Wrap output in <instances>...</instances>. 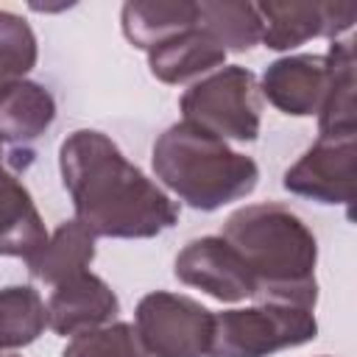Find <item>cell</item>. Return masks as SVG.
Returning a JSON list of instances; mask_svg holds the SVG:
<instances>
[{
    "label": "cell",
    "instance_id": "obj_4",
    "mask_svg": "<svg viewBox=\"0 0 357 357\" xmlns=\"http://www.w3.org/2000/svg\"><path fill=\"white\" fill-rule=\"evenodd\" d=\"M181 117L220 139L254 142L259 137V84L248 67L223 64L178 98Z\"/></svg>",
    "mask_w": 357,
    "mask_h": 357
},
{
    "label": "cell",
    "instance_id": "obj_22",
    "mask_svg": "<svg viewBox=\"0 0 357 357\" xmlns=\"http://www.w3.org/2000/svg\"><path fill=\"white\" fill-rule=\"evenodd\" d=\"M20 81H22V78H20ZM11 84H14V81H8V78H3V75H0V95H3V92H6Z\"/></svg>",
    "mask_w": 357,
    "mask_h": 357
},
{
    "label": "cell",
    "instance_id": "obj_9",
    "mask_svg": "<svg viewBox=\"0 0 357 357\" xmlns=\"http://www.w3.org/2000/svg\"><path fill=\"white\" fill-rule=\"evenodd\" d=\"M262 22V45L271 50H293L310 39L337 42L357 20V6L351 3H257Z\"/></svg>",
    "mask_w": 357,
    "mask_h": 357
},
{
    "label": "cell",
    "instance_id": "obj_20",
    "mask_svg": "<svg viewBox=\"0 0 357 357\" xmlns=\"http://www.w3.org/2000/svg\"><path fill=\"white\" fill-rule=\"evenodd\" d=\"M39 59L33 28L11 11H0V75L8 81L25 78Z\"/></svg>",
    "mask_w": 357,
    "mask_h": 357
},
{
    "label": "cell",
    "instance_id": "obj_8",
    "mask_svg": "<svg viewBox=\"0 0 357 357\" xmlns=\"http://www.w3.org/2000/svg\"><path fill=\"white\" fill-rule=\"evenodd\" d=\"M173 273L181 284L198 287L218 301H243L254 296V279L240 254L220 237L206 234L190 240L173 262Z\"/></svg>",
    "mask_w": 357,
    "mask_h": 357
},
{
    "label": "cell",
    "instance_id": "obj_23",
    "mask_svg": "<svg viewBox=\"0 0 357 357\" xmlns=\"http://www.w3.org/2000/svg\"><path fill=\"white\" fill-rule=\"evenodd\" d=\"M3 162H6V142L0 139V165H3Z\"/></svg>",
    "mask_w": 357,
    "mask_h": 357
},
{
    "label": "cell",
    "instance_id": "obj_7",
    "mask_svg": "<svg viewBox=\"0 0 357 357\" xmlns=\"http://www.w3.org/2000/svg\"><path fill=\"white\" fill-rule=\"evenodd\" d=\"M354 159H357V134L318 137L282 176V187L293 195L349 206L354 201Z\"/></svg>",
    "mask_w": 357,
    "mask_h": 357
},
{
    "label": "cell",
    "instance_id": "obj_5",
    "mask_svg": "<svg viewBox=\"0 0 357 357\" xmlns=\"http://www.w3.org/2000/svg\"><path fill=\"white\" fill-rule=\"evenodd\" d=\"M318 335L312 310L287 304H254L215 312L212 357H268L282 349H296Z\"/></svg>",
    "mask_w": 357,
    "mask_h": 357
},
{
    "label": "cell",
    "instance_id": "obj_16",
    "mask_svg": "<svg viewBox=\"0 0 357 357\" xmlns=\"http://www.w3.org/2000/svg\"><path fill=\"white\" fill-rule=\"evenodd\" d=\"M56 120V100L47 86L22 78L0 95V139L25 145L42 137Z\"/></svg>",
    "mask_w": 357,
    "mask_h": 357
},
{
    "label": "cell",
    "instance_id": "obj_17",
    "mask_svg": "<svg viewBox=\"0 0 357 357\" xmlns=\"http://www.w3.org/2000/svg\"><path fill=\"white\" fill-rule=\"evenodd\" d=\"M332 67V84L326 92V100L318 112V137H335V134H357V117H354V42H332L329 53Z\"/></svg>",
    "mask_w": 357,
    "mask_h": 357
},
{
    "label": "cell",
    "instance_id": "obj_10",
    "mask_svg": "<svg viewBox=\"0 0 357 357\" xmlns=\"http://www.w3.org/2000/svg\"><path fill=\"white\" fill-rule=\"evenodd\" d=\"M332 84L326 56L296 53L271 61L259 81V95L290 117H318Z\"/></svg>",
    "mask_w": 357,
    "mask_h": 357
},
{
    "label": "cell",
    "instance_id": "obj_18",
    "mask_svg": "<svg viewBox=\"0 0 357 357\" xmlns=\"http://www.w3.org/2000/svg\"><path fill=\"white\" fill-rule=\"evenodd\" d=\"M198 25L218 39V45L229 53H245L262 39V22L254 3H231V0H201L198 3Z\"/></svg>",
    "mask_w": 357,
    "mask_h": 357
},
{
    "label": "cell",
    "instance_id": "obj_19",
    "mask_svg": "<svg viewBox=\"0 0 357 357\" xmlns=\"http://www.w3.org/2000/svg\"><path fill=\"white\" fill-rule=\"evenodd\" d=\"M47 326L42 296L28 284L0 287V354L33 343Z\"/></svg>",
    "mask_w": 357,
    "mask_h": 357
},
{
    "label": "cell",
    "instance_id": "obj_12",
    "mask_svg": "<svg viewBox=\"0 0 357 357\" xmlns=\"http://www.w3.org/2000/svg\"><path fill=\"white\" fill-rule=\"evenodd\" d=\"M223 61H226V50L201 25H192L148 50L151 75L173 86L201 81L204 75L220 70Z\"/></svg>",
    "mask_w": 357,
    "mask_h": 357
},
{
    "label": "cell",
    "instance_id": "obj_6",
    "mask_svg": "<svg viewBox=\"0 0 357 357\" xmlns=\"http://www.w3.org/2000/svg\"><path fill=\"white\" fill-rule=\"evenodd\" d=\"M212 326V310L170 290L142 296L134 310V329L148 357H206Z\"/></svg>",
    "mask_w": 357,
    "mask_h": 357
},
{
    "label": "cell",
    "instance_id": "obj_15",
    "mask_svg": "<svg viewBox=\"0 0 357 357\" xmlns=\"http://www.w3.org/2000/svg\"><path fill=\"white\" fill-rule=\"evenodd\" d=\"M120 25L126 39L151 50L170 36L198 25V3L195 0H131L120 11Z\"/></svg>",
    "mask_w": 357,
    "mask_h": 357
},
{
    "label": "cell",
    "instance_id": "obj_1",
    "mask_svg": "<svg viewBox=\"0 0 357 357\" xmlns=\"http://www.w3.org/2000/svg\"><path fill=\"white\" fill-rule=\"evenodd\" d=\"M59 170L75 220L95 240H148L178 220V204L103 131L75 128L67 134L59 145Z\"/></svg>",
    "mask_w": 357,
    "mask_h": 357
},
{
    "label": "cell",
    "instance_id": "obj_24",
    "mask_svg": "<svg viewBox=\"0 0 357 357\" xmlns=\"http://www.w3.org/2000/svg\"><path fill=\"white\" fill-rule=\"evenodd\" d=\"M0 357H20V354H6V351H3V354H0Z\"/></svg>",
    "mask_w": 357,
    "mask_h": 357
},
{
    "label": "cell",
    "instance_id": "obj_3",
    "mask_svg": "<svg viewBox=\"0 0 357 357\" xmlns=\"http://www.w3.org/2000/svg\"><path fill=\"white\" fill-rule=\"evenodd\" d=\"M153 176L187 206L215 212L254 192L259 167L226 139L181 120L165 128L151 151Z\"/></svg>",
    "mask_w": 357,
    "mask_h": 357
},
{
    "label": "cell",
    "instance_id": "obj_11",
    "mask_svg": "<svg viewBox=\"0 0 357 357\" xmlns=\"http://www.w3.org/2000/svg\"><path fill=\"white\" fill-rule=\"evenodd\" d=\"M47 326L61 337H75L112 324L120 312L117 293L92 271H81L53 287L47 304Z\"/></svg>",
    "mask_w": 357,
    "mask_h": 357
},
{
    "label": "cell",
    "instance_id": "obj_13",
    "mask_svg": "<svg viewBox=\"0 0 357 357\" xmlns=\"http://www.w3.org/2000/svg\"><path fill=\"white\" fill-rule=\"evenodd\" d=\"M47 243V229L28 187L0 165V257H33Z\"/></svg>",
    "mask_w": 357,
    "mask_h": 357
},
{
    "label": "cell",
    "instance_id": "obj_21",
    "mask_svg": "<svg viewBox=\"0 0 357 357\" xmlns=\"http://www.w3.org/2000/svg\"><path fill=\"white\" fill-rule=\"evenodd\" d=\"M61 357H148L134 324L126 321H112L106 326H98L92 332L75 335Z\"/></svg>",
    "mask_w": 357,
    "mask_h": 357
},
{
    "label": "cell",
    "instance_id": "obj_2",
    "mask_svg": "<svg viewBox=\"0 0 357 357\" xmlns=\"http://www.w3.org/2000/svg\"><path fill=\"white\" fill-rule=\"evenodd\" d=\"M220 237L245 262L257 304L315 310L318 240L293 209L276 201L245 204L226 218Z\"/></svg>",
    "mask_w": 357,
    "mask_h": 357
},
{
    "label": "cell",
    "instance_id": "obj_14",
    "mask_svg": "<svg viewBox=\"0 0 357 357\" xmlns=\"http://www.w3.org/2000/svg\"><path fill=\"white\" fill-rule=\"evenodd\" d=\"M95 259V237L73 218L64 220L53 234H47V243L25 259L28 273L33 282L45 287H56L64 279L89 271Z\"/></svg>",
    "mask_w": 357,
    "mask_h": 357
}]
</instances>
